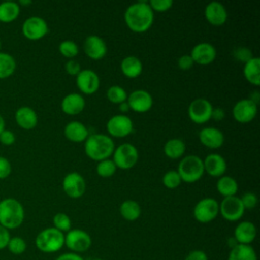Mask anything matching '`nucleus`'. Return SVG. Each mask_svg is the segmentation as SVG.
<instances>
[{
    "mask_svg": "<svg viewBox=\"0 0 260 260\" xmlns=\"http://www.w3.org/2000/svg\"><path fill=\"white\" fill-rule=\"evenodd\" d=\"M124 19L132 31L144 32L152 25L154 16L148 2L140 1L130 5L126 9Z\"/></svg>",
    "mask_w": 260,
    "mask_h": 260,
    "instance_id": "nucleus-1",
    "label": "nucleus"
},
{
    "mask_svg": "<svg viewBox=\"0 0 260 260\" xmlns=\"http://www.w3.org/2000/svg\"><path fill=\"white\" fill-rule=\"evenodd\" d=\"M115 143L113 139L105 134L89 135L84 144L85 154L93 160H104L113 154Z\"/></svg>",
    "mask_w": 260,
    "mask_h": 260,
    "instance_id": "nucleus-2",
    "label": "nucleus"
},
{
    "mask_svg": "<svg viewBox=\"0 0 260 260\" xmlns=\"http://www.w3.org/2000/svg\"><path fill=\"white\" fill-rule=\"evenodd\" d=\"M24 209L22 204L14 198H5L0 201V224L5 229L14 230L22 224Z\"/></svg>",
    "mask_w": 260,
    "mask_h": 260,
    "instance_id": "nucleus-3",
    "label": "nucleus"
},
{
    "mask_svg": "<svg viewBox=\"0 0 260 260\" xmlns=\"http://www.w3.org/2000/svg\"><path fill=\"white\" fill-rule=\"evenodd\" d=\"M64 243V233L55 228H47L41 231L36 238L37 248L44 253H55L62 249Z\"/></svg>",
    "mask_w": 260,
    "mask_h": 260,
    "instance_id": "nucleus-4",
    "label": "nucleus"
},
{
    "mask_svg": "<svg viewBox=\"0 0 260 260\" xmlns=\"http://www.w3.org/2000/svg\"><path fill=\"white\" fill-rule=\"evenodd\" d=\"M177 172L182 181L194 183L200 180L204 174L203 160L194 154L187 155L180 161Z\"/></svg>",
    "mask_w": 260,
    "mask_h": 260,
    "instance_id": "nucleus-5",
    "label": "nucleus"
},
{
    "mask_svg": "<svg viewBox=\"0 0 260 260\" xmlns=\"http://www.w3.org/2000/svg\"><path fill=\"white\" fill-rule=\"evenodd\" d=\"M114 164L117 168L127 170L135 166L138 160V150L130 143H123L115 148L114 152Z\"/></svg>",
    "mask_w": 260,
    "mask_h": 260,
    "instance_id": "nucleus-6",
    "label": "nucleus"
},
{
    "mask_svg": "<svg viewBox=\"0 0 260 260\" xmlns=\"http://www.w3.org/2000/svg\"><path fill=\"white\" fill-rule=\"evenodd\" d=\"M219 212V204L213 198H203L194 207L193 215L201 223L212 221Z\"/></svg>",
    "mask_w": 260,
    "mask_h": 260,
    "instance_id": "nucleus-7",
    "label": "nucleus"
},
{
    "mask_svg": "<svg viewBox=\"0 0 260 260\" xmlns=\"http://www.w3.org/2000/svg\"><path fill=\"white\" fill-rule=\"evenodd\" d=\"M213 107L211 103L203 98L196 99L191 102L188 108V115L192 122L196 124H204L211 119Z\"/></svg>",
    "mask_w": 260,
    "mask_h": 260,
    "instance_id": "nucleus-8",
    "label": "nucleus"
},
{
    "mask_svg": "<svg viewBox=\"0 0 260 260\" xmlns=\"http://www.w3.org/2000/svg\"><path fill=\"white\" fill-rule=\"evenodd\" d=\"M64 245L73 252H85L91 246V238L86 232L79 229H73L65 235Z\"/></svg>",
    "mask_w": 260,
    "mask_h": 260,
    "instance_id": "nucleus-9",
    "label": "nucleus"
},
{
    "mask_svg": "<svg viewBox=\"0 0 260 260\" xmlns=\"http://www.w3.org/2000/svg\"><path fill=\"white\" fill-rule=\"evenodd\" d=\"M22 34L30 41H38L48 34V24L40 16H30L22 23Z\"/></svg>",
    "mask_w": 260,
    "mask_h": 260,
    "instance_id": "nucleus-10",
    "label": "nucleus"
},
{
    "mask_svg": "<svg viewBox=\"0 0 260 260\" xmlns=\"http://www.w3.org/2000/svg\"><path fill=\"white\" fill-rule=\"evenodd\" d=\"M219 211L224 219L229 221H236L244 215L245 208L239 197L231 196L223 198L219 205Z\"/></svg>",
    "mask_w": 260,
    "mask_h": 260,
    "instance_id": "nucleus-11",
    "label": "nucleus"
},
{
    "mask_svg": "<svg viewBox=\"0 0 260 260\" xmlns=\"http://www.w3.org/2000/svg\"><path fill=\"white\" fill-rule=\"evenodd\" d=\"M107 130L113 137H125L133 131V123L126 115H115L107 122Z\"/></svg>",
    "mask_w": 260,
    "mask_h": 260,
    "instance_id": "nucleus-12",
    "label": "nucleus"
},
{
    "mask_svg": "<svg viewBox=\"0 0 260 260\" xmlns=\"http://www.w3.org/2000/svg\"><path fill=\"white\" fill-rule=\"evenodd\" d=\"M257 115V104H255L250 99H244L236 103L233 108L234 119L241 123H250Z\"/></svg>",
    "mask_w": 260,
    "mask_h": 260,
    "instance_id": "nucleus-13",
    "label": "nucleus"
},
{
    "mask_svg": "<svg viewBox=\"0 0 260 260\" xmlns=\"http://www.w3.org/2000/svg\"><path fill=\"white\" fill-rule=\"evenodd\" d=\"M127 104L129 109L137 113H145L149 111L153 105L152 96L149 92L143 89H137L132 91L127 96Z\"/></svg>",
    "mask_w": 260,
    "mask_h": 260,
    "instance_id": "nucleus-14",
    "label": "nucleus"
},
{
    "mask_svg": "<svg viewBox=\"0 0 260 260\" xmlns=\"http://www.w3.org/2000/svg\"><path fill=\"white\" fill-rule=\"evenodd\" d=\"M62 187L70 198H79L85 192V181L81 175L73 172L64 177Z\"/></svg>",
    "mask_w": 260,
    "mask_h": 260,
    "instance_id": "nucleus-15",
    "label": "nucleus"
},
{
    "mask_svg": "<svg viewBox=\"0 0 260 260\" xmlns=\"http://www.w3.org/2000/svg\"><path fill=\"white\" fill-rule=\"evenodd\" d=\"M76 85L81 92L92 94L100 87V78L93 70L83 69L76 75Z\"/></svg>",
    "mask_w": 260,
    "mask_h": 260,
    "instance_id": "nucleus-16",
    "label": "nucleus"
},
{
    "mask_svg": "<svg viewBox=\"0 0 260 260\" xmlns=\"http://www.w3.org/2000/svg\"><path fill=\"white\" fill-rule=\"evenodd\" d=\"M190 56L194 63L199 65H208L214 61L216 57V50L209 43H200L192 49Z\"/></svg>",
    "mask_w": 260,
    "mask_h": 260,
    "instance_id": "nucleus-17",
    "label": "nucleus"
},
{
    "mask_svg": "<svg viewBox=\"0 0 260 260\" xmlns=\"http://www.w3.org/2000/svg\"><path fill=\"white\" fill-rule=\"evenodd\" d=\"M83 49L87 57L92 60H101L107 54V45L105 41L98 36H89L85 39Z\"/></svg>",
    "mask_w": 260,
    "mask_h": 260,
    "instance_id": "nucleus-18",
    "label": "nucleus"
},
{
    "mask_svg": "<svg viewBox=\"0 0 260 260\" xmlns=\"http://www.w3.org/2000/svg\"><path fill=\"white\" fill-rule=\"evenodd\" d=\"M204 15L206 20L214 26H220L224 24L228 19V12L225 7L216 1L207 4L204 10Z\"/></svg>",
    "mask_w": 260,
    "mask_h": 260,
    "instance_id": "nucleus-19",
    "label": "nucleus"
},
{
    "mask_svg": "<svg viewBox=\"0 0 260 260\" xmlns=\"http://www.w3.org/2000/svg\"><path fill=\"white\" fill-rule=\"evenodd\" d=\"M200 142L211 149L219 148L224 141L222 132L215 127H205L199 132Z\"/></svg>",
    "mask_w": 260,
    "mask_h": 260,
    "instance_id": "nucleus-20",
    "label": "nucleus"
},
{
    "mask_svg": "<svg viewBox=\"0 0 260 260\" xmlns=\"http://www.w3.org/2000/svg\"><path fill=\"white\" fill-rule=\"evenodd\" d=\"M256 226L251 221H242L240 222L234 232V239L238 244L250 245L256 238Z\"/></svg>",
    "mask_w": 260,
    "mask_h": 260,
    "instance_id": "nucleus-21",
    "label": "nucleus"
},
{
    "mask_svg": "<svg viewBox=\"0 0 260 260\" xmlns=\"http://www.w3.org/2000/svg\"><path fill=\"white\" fill-rule=\"evenodd\" d=\"M203 166L204 172L212 177H220L226 170L225 159L217 153H211L207 155L203 161Z\"/></svg>",
    "mask_w": 260,
    "mask_h": 260,
    "instance_id": "nucleus-22",
    "label": "nucleus"
},
{
    "mask_svg": "<svg viewBox=\"0 0 260 260\" xmlns=\"http://www.w3.org/2000/svg\"><path fill=\"white\" fill-rule=\"evenodd\" d=\"M85 101L79 93H69L61 102V109L67 115H77L83 111Z\"/></svg>",
    "mask_w": 260,
    "mask_h": 260,
    "instance_id": "nucleus-23",
    "label": "nucleus"
},
{
    "mask_svg": "<svg viewBox=\"0 0 260 260\" xmlns=\"http://www.w3.org/2000/svg\"><path fill=\"white\" fill-rule=\"evenodd\" d=\"M15 121L20 128L24 130H30L37 126L38 116L35 110L29 107L23 106L17 109V111L15 112Z\"/></svg>",
    "mask_w": 260,
    "mask_h": 260,
    "instance_id": "nucleus-24",
    "label": "nucleus"
},
{
    "mask_svg": "<svg viewBox=\"0 0 260 260\" xmlns=\"http://www.w3.org/2000/svg\"><path fill=\"white\" fill-rule=\"evenodd\" d=\"M64 135L72 142H82L88 137V130L82 123L71 121L65 126Z\"/></svg>",
    "mask_w": 260,
    "mask_h": 260,
    "instance_id": "nucleus-25",
    "label": "nucleus"
},
{
    "mask_svg": "<svg viewBox=\"0 0 260 260\" xmlns=\"http://www.w3.org/2000/svg\"><path fill=\"white\" fill-rule=\"evenodd\" d=\"M121 70L128 78H136L142 72V63L137 57L128 56L122 60Z\"/></svg>",
    "mask_w": 260,
    "mask_h": 260,
    "instance_id": "nucleus-26",
    "label": "nucleus"
},
{
    "mask_svg": "<svg viewBox=\"0 0 260 260\" xmlns=\"http://www.w3.org/2000/svg\"><path fill=\"white\" fill-rule=\"evenodd\" d=\"M244 76L253 85H260V59L253 57L244 65Z\"/></svg>",
    "mask_w": 260,
    "mask_h": 260,
    "instance_id": "nucleus-27",
    "label": "nucleus"
},
{
    "mask_svg": "<svg viewBox=\"0 0 260 260\" xmlns=\"http://www.w3.org/2000/svg\"><path fill=\"white\" fill-rule=\"evenodd\" d=\"M228 260H258V258L253 247L237 244L231 249Z\"/></svg>",
    "mask_w": 260,
    "mask_h": 260,
    "instance_id": "nucleus-28",
    "label": "nucleus"
},
{
    "mask_svg": "<svg viewBox=\"0 0 260 260\" xmlns=\"http://www.w3.org/2000/svg\"><path fill=\"white\" fill-rule=\"evenodd\" d=\"M20 13V6L16 2L5 1L0 3V21L4 23L14 21Z\"/></svg>",
    "mask_w": 260,
    "mask_h": 260,
    "instance_id": "nucleus-29",
    "label": "nucleus"
},
{
    "mask_svg": "<svg viewBox=\"0 0 260 260\" xmlns=\"http://www.w3.org/2000/svg\"><path fill=\"white\" fill-rule=\"evenodd\" d=\"M185 142L179 138H172L168 140L164 146L165 154L172 159H177L181 157L185 153Z\"/></svg>",
    "mask_w": 260,
    "mask_h": 260,
    "instance_id": "nucleus-30",
    "label": "nucleus"
},
{
    "mask_svg": "<svg viewBox=\"0 0 260 260\" xmlns=\"http://www.w3.org/2000/svg\"><path fill=\"white\" fill-rule=\"evenodd\" d=\"M216 189L223 197L235 196L238 192V183L234 178L230 176H223L218 179L216 183Z\"/></svg>",
    "mask_w": 260,
    "mask_h": 260,
    "instance_id": "nucleus-31",
    "label": "nucleus"
},
{
    "mask_svg": "<svg viewBox=\"0 0 260 260\" xmlns=\"http://www.w3.org/2000/svg\"><path fill=\"white\" fill-rule=\"evenodd\" d=\"M120 213L126 220L134 221L140 216L141 208L136 201L125 200L120 206Z\"/></svg>",
    "mask_w": 260,
    "mask_h": 260,
    "instance_id": "nucleus-32",
    "label": "nucleus"
},
{
    "mask_svg": "<svg viewBox=\"0 0 260 260\" xmlns=\"http://www.w3.org/2000/svg\"><path fill=\"white\" fill-rule=\"evenodd\" d=\"M16 68L14 58L8 53L0 52V79H5L11 76Z\"/></svg>",
    "mask_w": 260,
    "mask_h": 260,
    "instance_id": "nucleus-33",
    "label": "nucleus"
},
{
    "mask_svg": "<svg viewBox=\"0 0 260 260\" xmlns=\"http://www.w3.org/2000/svg\"><path fill=\"white\" fill-rule=\"evenodd\" d=\"M127 96L126 90L119 85H113L107 90V98L113 104L120 105L127 101Z\"/></svg>",
    "mask_w": 260,
    "mask_h": 260,
    "instance_id": "nucleus-34",
    "label": "nucleus"
},
{
    "mask_svg": "<svg viewBox=\"0 0 260 260\" xmlns=\"http://www.w3.org/2000/svg\"><path fill=\"white\" fill-rule=\"evenodd\" d=\"M116 170H117V167L114 164V161L111 159H108V158L101 160L96 166L98 175L101 177H104V178L113 176L116 173Z\"/></svg>",
    "mask_w": 260,
    "mask_h": 260,
    "instance_id": "nucleus-35",
    "label": "nucleus"
},
{
    "mask_svg": "<svg viewBox=\"0 0 260 260\" xmlns=\"http://www.w3.org/2000/svg\"><path fill=\"white\" fill-rule=\"evenodd\" d=\"M53 224H54L55 229H57L58 231H60L62 233H64V232L67 233L71 230L70 217L63 212H59L54 215Z\"/></svg>",
    "mask_w": 260,
    "mask_h": 260,
    "instance_id": "nucleus-36",
    "label": "nucleus"
},
{
    "mask_svg": "<svg viewBox=\"0 0 260 260\" xmlns=\"http://www.w3.org/2000/svg\"><path fill=\"white\" fill-rule=\"evenodd\" d=\"M59 51L64 57L68 59H73L78 54L79 50H78V46L73 41L66 40L60 43Z\"/></svg>",
    "mask_w": 260,
    "mask_h": 260,
    "instance_id": "nucleus-37",
    "label": "nucleus"
},
{
    "mask_svg": "<svg viewBox=\"0 0 260 260\" xmlns=\"http://www.w3.org/2000/svg\"><path fill=\"white\" fill-rule=\"evenodd\" d=\"M6 248L10 253L14 255H20L26 250V243L20 237H11Z\"/></svg>",
    "mask_w": 260,
    "mask_h": 260,
    "instance_id": "nucleus-38",
    "label": "nucleus"
},
{
    "mask_svg": "<svg viewBox=\"0 0 260 260\" xmlns=\"http://www.w3.org/2000/svg\"><path fill=\"white\" fill-rule=\"evenodd\" d=\"M182 180L177 171H168L162 177V183L168 189H175L181 184Z\"/></svg>",
    "mask_w": 260,
    "mask_h": 260,
    "instance_id": "nucleus-39",
    "label": "nucleus"
},
{
    "mask_svg": "<svg viewBox=\"0 0 260 260\" xmlns=\"http://www.w3.org/2000/svg\"><path fill=\"white\" fill-rule=\"evenodd\" d=\"M148 5L152 9V11L164 12L169 10L173 6L172 0H151L148 2Z\"/></svg>",
    "mask_w": 260,
    "mask_h": 260,
    "instance_id": "nucleus-40",
    "label": "nucleus"
},
{
    "mask_svg": "<svg viewBox=\"0 0 260 260\" xmlns=\"http://www.w3.org/2000/svg\"><path fill=\"white\" fill-rule=\"evenodd\" d=\"M241 201H242V204L244 206V208L246 209H252L254 208L256 205H257V202H258V199H257V196L252 193V192H248V193H245L241 198Z\"/></svg>",
    "mask_w": 260,
    "mask_h": 260,
    "instance_id": "nucleus-41",
    "label": "nucleus"
},
{
    "mask_svg": "<svg viewBox=\"0 0 260 260\" xmlns=\"http://www.w3.org/2000/svg\"><path fill=\"white\" fill-rule=\"evenodd\" d=\"M235 57L242 62H248L249 60H251L253 58L252 52L245 47H241V48H237L235 50Z\"/></svg>",
    "mask_w": 260,
    "mask_h": 260,
    "instance_id": "nucleus-42",
    "label": "nucleus"
},
{
    "mask_svg": "<svg viewBox=\"0 0 260 260\" xmlns=\"http://www.w3.org/2000/svg\"><path fill=\"white\" fill-rule=\"evenodd\" d=\"M11 173V164L10 161L4 157L0 156V180L6 179Z\"/></svg>",
    "mask_w": 260,
    "mask_h": 260,
    "instance_id": "nucleus-43",
    "label": "nucleus"
},
{
    "mask_svg": "<svg viewBox=\"0 0 260 260\" xmlns=\"http://www.w3.org/2000/svg\"><path fill=\"white\" fill-rule=\"evenodd\" d=\"M65 70L70 75H77L81 71V68H80V65L77 61H75L73 59H70L65 64Z\"/></svg>",
    "mask_w": 260,
    "mask_h": 260,
    "instance_id": "nucleus-44",
    "label": "nucleus"
},
{
    "mask_svg": "<svg viewBox=\"0 0 260 260\" xmlns=\"http://www.w3.org/2000/svg\"><path fill=\"white\" fill-rule=\"evenodd\" d=\"M15 141V135L9 130H3L0 133V142L3 145H11Z\"/></svg>",
    "mask_w": 260,
    "mask_h": 260,
    "instance_id": "nucleus-45",
    "label": "nucleus"
},
{
    "mask_svg": "<svg viewBox=\"0 0 260 260\" xmlns=\"http://www.w3.org/2000/svg\"><path fill=\"white\" fill-rule=\"evenodd\" d=\"M194 64V61L192 60L190 55H183L178 60V66L182 70H188L190 69Z\"/></svg>",
    "mask_w": 260,
    "mask_h": 260,
    "instance_id": "nucleus-46",
    "label": "nucleus"
},
{
    "mask_svg": "<svg viewBox=\"0 0 260 260\" xmlns=\"http://www.w3.org/2000/svg\"><path fill=\"white\" fill-rule=\"evenodd\" d=\"M10 238L11 237L9 231L0 224V250H3L7 247Z\"/></svg>",
    "mask_w": 260,
    "mask_h": 260,
    "instance_id": "nucleus-47",
    "label": "nucleus"
},
{
    "mask_svg": "<svg viewBox=\"0 0 260 260\" xmlns=\"http://www.w3.org/2000/svg\"><path fill=\"white\" fill-rule=\"evenodd\" d=\"M184 260H208L207 255L205 252L201 250H194L191 251Z\"/></svg>",
    "mask_w": 260,
    "mask_h": 260,
    "instance_id": "nucleus-48",
    "label": "nucleus"
},
{
    "mask_svg": "<svg viewBox=\"0 0 260 260\" xmlns=\"http://www.w3.org/2000/svg\"><path fill=\"white\" fill-rule=\"evenodd\" d=\"M55 260H84V259L76 253H64L58 256Z\"/></svg>",
    "mask_w": 260,
    "mask_h": 260,
    "instance_id": "nucleus-49",
    "label": "nucleus"
},
{
    "mask_svg": "<svg viewBox=\"0 0 260 260\" xmlns=\"http://www.w3.org/2000/svg\"><path fill=\"white\" fill-rule=\"evenodd\" d=\"M224 117V112L222 109H219V108H216V109H213L212 110V114H211V118L214 119V120H217V121H220L222 120Z\"/></svg>",
    "mask_w": 260,
    "mask_h": 260,
    "instance_id": "nucleus-50",
    "label": "nucleus"
},
{
    "mask_svg": "<svg viewBox=\"0 0 260 260\" xmlns=\"http://www.w3.org/2000/svg\"><path fill=\"white\" fill-rule=\"evenodd\" d=\"M119 110H120L121 112H123V113L127 112V111L129 110V106H128L127 102H124V103L120 104V105H119Z\"/></svg>",
    "mask_w": 260,
    "mask_h": 260,
    "instance_id": "nucleus-51",
    "label": "nucleus"
},
{
    "mask_svg": "<svg viewBox=\"0 0 260 260\" xmlns=\"http://www.w3.org/2000/svg\"><path fill=\"white\" fill-rule=\"evenodd\" d=\"M5 130V121H4V118L0 115V133Z\"/></svg>",
    "mask_w": 260,
    "mask_h": 260,
    "instance_id": "nucleus-52",
    "label": "nucleus"
},
{
    "mask_svg": "<svg viewBox=\"0 0 260 260\" xmlns=\"http://www.w3.org/2000/svg\"><path fill=\"white\" fill-rule=\"evenodd\" d=\"M31 4V1H23V0H20L18 5H29Z\"/></svg>",
    "mask_w": 260,
    "mask_h": 260,
    "instance_id": "nucleus-53",
    "label": "nucleus"
},
{
    "mask_svg": "<svg viewBox=\"0 0 260 260\" xmlns=\"http://www.w3.org/2000/svg\"><path fill=\"white\" fill-rule=\"evenodd\" d=\"M91 260H103V259H98V258H95V259H91Z\"/></svg>",
    "mask_w": 260,
    "mask_h": 260,
    "instance_id": "nucleus-54",
    "label": "nucleus"
},
{
    "mask_svg": "<svg viewBox=\"0 0 260 260\" xmlns=\"http://www.w3.org/2000/svg\"><path fill=\"white\" fill-rule=\"evenodd\" d=\"M1 46H2V44H1V40H0V50H1Z\"/></svg>",
    "mask_w": 260,
    "mask_h": 260,
    "instance_id": "nucleus-55",
    "label": "nucleus"
}]
</instances>
